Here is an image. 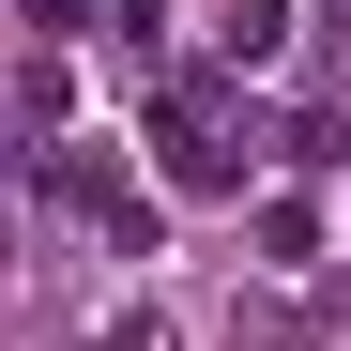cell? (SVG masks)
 Wrapping results in <instances>:
<instances>
[{
	"instance_id": "7a4b0ae2",
	"label": "cell",
	"mask_w": 351,
	"mask_h": 351,
	"mask_svg": "<svg viewBox=\"0 0 351 351\" xmlns=\"http://www.w3.org/2000/svg\"><path fill=\"white\" fill-rule=\"evenodd\" d=\"M260 260H321V199H260Z\"/></svg>"
},
{
	"instance_id": "5b68a950",
	"label": "cell",
	"mask_w": 351,
	"mask_h": 351,
	"mask_svg": "<svg viewBox=\"0 0 351 351\" xmlns=\"http://www.w3.org/2000/svg\"><path fill=\"white\" fill-rule=\"evenodd\" d=\"M321 31H336V46H351V0H321Z\"/></svg>"
},
{
	"instance_id": "3957f363",
	"label": "cell",
	"mask_w": 351,
	"mask_h": 351,
	"mask_svg": "<svg viewBox=\"0 0 351 351\" xmlns=\"http://www.w3.org/2000/svg\"><path fill=\"white\" fill-rule=\"evenodd\" d=\"M107 62H123V77H153V62H168V31L138 16V0H107Z\"/></svg>"
},
{
	"instance_id": "277c9868",
	"label": "cell",
	"mask_w": 351,
	"mask_h": 351,
	"mask_svg": "<svg viewBox=\"0 0 351 351\" xmlns=\"http://www.w3.org/2000/svg\"><path fill=\"white\" fill-rule=\"evenodd\" d=\"M31 31H77V0H31Z\"/></svg>"
},
{
	"instance_id": "6da1fadb",
	"label": "cell",
	"mask_w": 351,
	"mask_h": 351,
	"mask_svg": "<svg viewBox=\"0 0 351 351\" xmlns=\"http://www.w3.org/2000/svg\"><path fill=\"white\" fill-rule=\"evenodd\" d=\"M275 31H290V0H229V16H214L229 62H275Z\"/></svg>"
}]
</instances>
